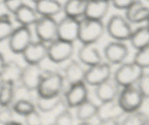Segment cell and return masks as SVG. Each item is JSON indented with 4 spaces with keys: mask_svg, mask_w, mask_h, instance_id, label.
<instances>
[{
    "mask_svg": "<svg viewBox=\"0 0 149 125\" xmlns=\"http://www.w3.org/2000/svg\"><path fill=\"white\" fill-rule=\"evenodd\" d=\"M24 4V2L20 0H5L3 2V5L7 10L13 15Z\"/></svg>",
    "mask_w": 149,
    "mask_h": 125,
    "instance_id": "8d00e7d4",
    "label": "cell"
},
{
    "mask_svg": "<svg viewBox=\"0 0 149 125\" xmlns=\"http://www.w3.org/2000/svg\"><path fill=\"white\" fill-rule=\"evenodd\" d=\"M64 79L62 74L56 71H48L37 89L38 96L53 97L63 92Z\"/></svg>",
    "mask_w": 149,
    "mask_h": 125,
    "instance_id": "5b68a950",
    "label": "cell"
},
{
    "mask_svg": "<svg viewBox=\"0 0 149 125\" xmlns=\"http://www.w3.org/2000/svg\"><path fill=\"white\" fill-rule=\"evenodd\" d=\"M63 101H64L63 92L60 95L53 97L37 96L36 99V106L40 111L48 113L56 109L59 105L63 104Z\"/></svg>",
    "mask_w": 149,
    "mask_h": 125,
    "instance_id": "4316f807",
    "label": "cell"
},
{
    "mask_svg": "<svg viewBox=\"0 0 149 125\" xmlns=\"http://www.w3.org/2000/svg\"><path fill=\"white\" fill-rule=\"evenodd\" d=\"M88 90L85 82L70 85L68 89L63 93L66 109L77 108L78 106L88 100Z\"/></svg>",
    "mask_w": 149,
    "mask_h": 125,
    "instance_id": "30bf717a",
    "label": "cell"
},
{
    "mask_svg": "<svg viewBox=\"0 0 149 125\" xmlns=\"http://www.w3.org/2000/svg\"><path fill=\"white\" fill-rule=\"evenodd\" d=\"M134 2L132 0H113L110 2V5L117 10L127 11Z\"/></svg>",
    "mask_w": 149,
    "mask_h": 125,
    "instance_id": "74e56055",
    "label": "cell"
},
{
    "mask_svg": "<svg viewBox=\"0 0 149 125\" xmlns=\"http://www.w3.org/2000/svg\"><path fill=\"white\" fill-rule=\"evenodd\" d=\"M0 87H1V82H0ZM2 108V106H1V105H0V109Z\"/></svg>",
    "mask_w": 149,
    "mask_h": 125,
    "instance_id": "f6af8a7d",
    "label": "cell"
},
{
    "mask_svg": "<svg viewBox=\"0 0 149 125\" xmlns=\"http://www.w3.org/2000/svg\"><path fill=\"white\" fill-rule=\"evenodd\" d=\"M87 1L69 0L63 5V12L65 16L78 19L85 16Z\"/></svg>",
    "mask_w": 149,
    "mask_h": 125,
    "instance_id": "cb8c5ba5",
    "label": "cell"
},
{
    "mask_svg": "<svg viewBox=\"0 0 149 125\" xmlns=\"http://www.w3.org/2000/svg\"><path fill=\"white\" fill-rule=\"evenodd\" d=\"M86 70L83 64L76 60H70L63 69V77L68 84L73 85L75 84L84 82Z\"/></svg>",
    "mask_w": 149,
    "mask_h": 125,
    "instance_id": "e0dca14e",
    "label": "cell"
},
{
    "mask_svg": "<svg viewBox=\"0 0 149 125\" xmlns=\"http://www.w3.org/2000/svg\"><path fill=\"white\" fill-rule=\"evenodd\" d=\"M47 72L41 65L27 64L23 68L20 85L29 92L37 91Z\"/></svg>",
    "mask_w": 149,
    "mask_h": 125,
    "instance_id": "52a82bcc",
    "label": "cell"
},
{
    "mask_svg": "<svg viewBox=\"0 0 149 125\" xmlns=\"http://www.w3.org/2000/svg\"><path fill=\"white\" fill-rule=\"evenodd\" d=\"M32 34L29 27L18 26L15 28L8 39V45L11 52L15 54H21L33 42Z\"/></svg>",
    "mask_w": 149,
    "mask_h": 125,
    "instance_id": "9c48e42d",
    "label": "cell"
},
{
    "mask_svg": "<svg viewBox=\"0 0 149 125\" xmlns=\"http://www.w3.org/2000/svg\"><path fill=\"white\" fill-rule=\"evenodd\" d=\"M120 88L121 87L116 82L113 77H111L95 87L96 97L100 103L116 100L121 91Z\"/></svg>",
    "mask_w": 149,
    "mask_h": 125,
    "instance_id": "9a60e30c",
    "label": "cell"
},
{
    "mask_svg": "<svg viewBox=\"0 0 149 125\" xmlns=\"http://www.w3.org/2000/svg\"><path fill=\"white\" fill-rule=\"evenodd\" d=\"M25 125H42V119L37 110L24 116Z\"/></svg>",
    "mask_w": 149,
    "mask_h": 125,
    "instance_id": "d590c367",
    "label": "cell"
},
{
    "mask_svg": "<svg viewBox=\"0 0 149 125\" xmlns=\"http://www.w3.org/2000/svg\"><path fill=\"white\" fill-rule=\"evenodd\" d=\"M77 125H94V124H91L90 122H80V123Z\"/></svg>",
    "mask_w": 149,
    "mask_h": 125,
    "instance_id": "b9f144b4",
    "label": "cell"
},
{
    "mask_svg": "<svg viewBox=\"0 0 149 125\" xmlns=\"http://www.w3.org/2000/svg\"><path fill=\"white\" fill-rule=\"evenodd\" d=\"M112 69L107 62H102L86 69L84 82L86 84L97 87L112 77Z\"/></svg>",
    "mask_w": 149,
    "mask_h": 125,
    "instance_id": "8fae6325",
    "label": "cell"
},
{
    "mask_svg": "<svg viewBox=\"0 0 149 125\" xmlns=\"http://www.w3.org/2000/svg\"><path fill=\"white\" fill-rule=\"evenodd\" d=\"M105 31L114 41L122 42L130 40L133 33L130 23L121 15H113L109 18Z\"/></svg>",
    "mask_w": 149,
    "mask_h": 125,
    "instance_id": "3957f363",
    "label": "cell"
},
{
    "mask_svg": "<svg viewBox=\"0 0 149 125\" xmlns=\"http://www.w3.org/2000/svg\"><path fill=\"white\" fill-rule=\"evenodd\" d=\"M23 68L18 62L13 60L6 62L5 68L0 76V82H8L13 84L20 83Z\"/></svg>",
    "mask_w": 149,
    "mask_h": 125,
    "instance_id": "603a6c76",
    "label": "cell"
},
{
    "mask_svg": "<svg viewBox=\"0 0 149 125\" xmlns=\"http://www.w3.org/2000/svg\"><path fill=\"white\" fill-rule=\"evenodd\" d=\"M98 125H120V122L117 120L102 121L99 122Z\"/></svg>",
    "mask_w": 149,
    "mask_h": 125,
    "instance_id": "f35d334b",
    "label": "cell"
},
{
    "mask_svg": "<svg viewBox=\"0 0 149 125\" xmlns=\"http://www.w3.org/2000/svg\"><path fill=\"white\" fill-rule=\"evenodd\" d=\"M79 20L70 17H63L58 22V39L74 43L78 40Z\"/></svg>",
    "mask_w": 149,
    "mask_h": 125,
    "instance_id": "7c38bea8",
    "label": "cell"
},
{
    "mask_svg": "<svg viewBox=\"0 0 149 125\" xmlns=\"http://www.w3.org/2000/svg\"><path fill=\"white\" fill-rule=\"evenodd\" d=\"M15 85L8 82H1L0 87V105L2 107L10 106L15 100Z\"/></svg>",
    "mask_w": 149,
    "mask_h": 125,
    "instance_id": "83f0119b",
    "label": "cell"
},
{
    "mask_svg": "<svg viewBox=\"0 0 149 125\" xmlns=\"http://www.w3.org/2000/svg\"><path fill=\"white\" fill-rule=\"evenodd\" d=\"M105 25L102 21H96L90 18H84L79 20V34L78 40L82 43L96 44L104 34Z\"/></svg>",
    "mask_w": 149,
    "mask_h": 125,
    "instance_id": "6da1fadb",
    "label": "cell"
},
{
    "mask_svg": "<svg viewBox=\"0 0 149 125\" xmlns=\"http://www.w3.org/2000/svg\"><path fill=\"white\" fill-rule=\"evenodd\" d=\"M137 84L144 98H149V73H144Z\"/></svg>",
    "mask_w": 149,
    "mask_h": 125,
    "instance_id": "e575fe53",
    "label": "cell"
},
{
    "mask_svg": "<svg viewBox=\"0 0 149 125\" xmlns=\"http://www.w3.org/2000/svg\"><path fill=\"white\" fill-rule=\"evenodd\" d=\"M146 125H149V115L147 117V124H146Z\"/></svg>",
    "mask_w": 149,
    "mask_h": 125,
    "instance_id": "7bdbcfd3",
    "label": "cell"
},
{
    "mask_svg": "<svg viewBox=\"0 0 149 125\" xmlns=\"http://www.w3.org/2000/svg\"><path fill=\"white\" fill-rule=\"evenodd\" d=\"M133 62L143 69L149 68V46L137 50Z\"/></svg>",
    "mask_w": 149,
    "mask_h": 125,
    "instance_id": "1f68e13d",
    "label": "cell"
},
{
    "mask_svg": "<svg viewBox=\"0 0 149 125\" xmlns=\"http://www.w3.org/2000/svg\"><path fill=\"white\" fill-rule=\"evenodd\" d=\"M12 108L14 113L24 116H27L30 113L36 110L34 103L28 99L15 100L13 104Z\"/></svg>",
    "mask_w": 149,
    "mask_h": 125,
    "instance_id": "f546056e",
    "label": "cell"
},
{
    "mask_svg": "<svg viewBox=\"0 0 149 125\" xmlns=\"http://www.w3.org/2000/svg\"><path fill=\"white\" fill-rule=\"evenodd\" d=\"M103 55L109 64L121 65L128 57L129 49L124 42L113 41L105 45Z\"/></svg>",
    "mask_w": 149,
    "mask_h": 125,
    "instance_id": "4fadbf2b",
    "label": "cell"
},
{
    "mask_svg": "<svg viewBox=\"0 0 149 125\" xmlns=\"http://www.w3.org/2000/svg\"><path fill=\"white\" fill-rule=\"evenodd\" d=\"M125 18L130 23L138 24L147 21L149 18V8L140 1H134L126 11Z\"/></svg>",
    "mask_w": 149,
    "mask_h": 125,
    "instance_id": "44dd1931",
    "label": "cell"
},
{
    "mask_svg": "<svg viewBox=\"0 0 149 125\" xmlns=\"http://www.w3.org/2000/svg\"><path fill=\"white\" fill-rule=\"evenodd\" d=\"M143 74L144 69L132 61L120 65L113 77L121 87L124 88L135 85Z\"/></svg>",
    "mask_w": 149,
    "mask_h": 125,
    "instance_id": "7a4b0ae2",
    "label": "cell"
},
{
    "mask_svg": "<svg viewBox=\"0 0 149 125\" xmlns=\"http://www.w3.org/2000/svg\"><path fill=\"white\" fill-rule=\"evenodd\" d=\"M34 4V10L40 17L54 18L63 12V5L56 0H37Z\"/></svg>",
    "mask_w": 149,
    "mask_h": 125,
    "instance_id": "ffe728a7",
    "label": "cell"
},
{
    "mask_svg": "<svg viewBox=\"0 0 149 125\" xmlns=\"http://www.w3.org/2000/svg\"><path fill=\"white\" fill-rule=\"evenodd\" d=\"M34 31L39 41L45 44L58 39V22L54 18L40 16L34 24Z\"/></svg>",
    "mask_w": 149,
    "mask_h": 125,
    "instance_id": "8992f818",
    "label": "cell"
},
{
    "mask_svg": "<svg viewBox=\"0 0 149 125\" xmlns=\"http://www.w3.org/2000/svg\"><path fill=\"white\" fill-rule=\"evenodd\" d=\"M144 99L141 92L135 85L122 88L117 98L120 106L125 113L139 111Z\"/></svg>",
    "mask_w": 149,
    "mask_h": 125,
    "instance_id": "277c9868",
    "label": "cell"
},
{
    "mask_svg": "<svg viewBox=\"0 0 149 125\" xmlns=\"http://www.w3.org/2000/svg\"><path fill=\"white\" fill-rule=\"evenodd\" d=\"M78 57L80 62L83 65L91 67L101 63L102 55L100 49L96 46V44H86L82 45L78 52Z\"/></svg>",
    "mask_w": 149,
    "mask_h": 125,
    "instance_id": "ac0fdd59",
    "label": "cell"
},
{
    "mask_svg": "<svg viewBox=\"0 0 149 125\" xmlns=\"http://www.w3.org/2000/svg\"><path fill=\"white\" fill-rule=\"evenodd\" d=\"M146 22H147V25H147L148 27H149V18H148V21H146Z\"/></svg>",
    "mask_w": 149,
    "mask_h": 125,
    "instance_id": "ee69618b",
    "label": "cell"
},
{
    "mask_svg": "<svg viewBox=\"0 0 149 125\" xmlns=\"http://www.w3.org/2000/svg\"><path fill=\"white\" fill-rule=\"evenodd\" d=\"M98 106L89 99L84 101L76 108V117L80 122H89L93 118L97 117Z\"/></svg>",
    "mask_w": 149,
    "mask_h": 125,
    "instance_id": "d4e9b609",
    "label": "cell"
},
{
    "mask_svg": "<svg viewBox=\"0 0 149 125\" xmlns=\"http://www.w3.org/2000/svg\"><path fill=\"white\" fill-rule=\"evenodd\" d=\"M14 18L20 25L29 27L30 25H34L40 17L34 8L24 3L15 12Z\"/></svg>",
    "mask_w": 149,
    "mask_h": 125,
    "instance_id": "7402d4cb",
    "label": "cell"
},
{
    "mask_svg": "<svg viewBox=\"0 0 149 125\" xmlns=\"http://www.w3.org/2000/svg\"><path fill=\"white\" fill-rule=\"evenodd\" d=\"M148 115L143 112L137 111L128 113L120 123V125H146Z\"/></svg>",
    "mask_w": 149,
    "mask_h": 125,
    "instance_id": "4dcf8cb0",
    "label": "cell"
},
{
    "mask_svg": "<svg viewBox=\"0 0 149 125\" xmlns=\"http://www.w3.org/2000/svg\"><path fill=\"white\" fill-rule=\"evenodd\" d=\"M49 125H54V124H49Z\"/></svg>",
    "mask_w": 149,
    "mask_h": 125,
    "instance_id": "bcb514c9",
    "label": "cell"
},
{
    "mask_svg": "<svg viewBox=\"0 0 149 125\" xmlns=\"http://www.w3.org/2000/svg\"><path fill=\"white\" fill-rule=\"evenodd\" d=\"M5 63H6V61H5V58L2 55V53H0V76L2 75V71L4 70V68H5Z\"/></svg>",
    "mask_w": 149,
    "mask_h": 125,
    "instance_id": "ab89813d",
    "label": "cell"
},
{
    "mask_svg": "<svg viewBox=\"0 0 149 125\" xmlns=\"http://www.w3.org/2000/svg\"><path fill=\"white\" fill-rule=\"evenodd\" d=\"M22 56L27 64L40 65L48 58V45L39 40L32 42L23 52Z\"/></svg>",
    "mask_w": 149,
    "mask_h": 125,
    "instance_id": "5bb4252c",
    "label": "cell"
},
{
    "mask_svg": "<svg viewBox=\"0 0 149 125\" xmlns=\"http://www.w3.org/2000/svg\"><path fill=\"white\" fill-rule=\"evenodd\" d=\"M110 5V2L105 0L87 1L86 9L84 17L102 21V20L107 15Z\"/></svg>",
    "mask_w": 149,
    "mask_h": 125,
    "instance_id": "d6986e66",
    "label": "cell"
},
{
    "mask_svg": "<svg viewBox=\"0 0 149 125\" xmlns=\"http://www.w3.org/2000/svg\"><path fill=\"white\" fill-rule=\"evenodd\" d=\"M14 111L12 106L0 109V124L7 125L14 122Z\"/></svg>",
    "mask_w": 149,
    "mask_h": 125,
    "instance_id": "836d02e7",
    "label": "cell"
},
{
    "mask_svg": "<svg viewBox=\"0 0 149 125\" xmlns=\"http://www.w3.org/2000/svg\"><path fill=\"white\" fill-rule=\"evenodd\" d=\"M14 30L10 16L8 14L0 15V42L9 39Z\"/></svg>",
    "mask_w": 149,
    "mask_h": 125,
    "instance_id": "f1b7e54d",
    "label": "cell"
},
{
    "mask_svg": "<svg viewBox=\"0 0 149 125\" xmlns=\"http://www.w3.org/2000/svg\"><path fill=\"white\" fill-rule=\"evenodd\" d=\"M124 113L116 99L111 101L100 103L97 109V118L99 119V122L107 120L118 121Z\"/></svg>",
    "mask_w": 149,
    "mask_h": 125,
    "instance_id": "2e32d148",
    "label": "cell"
},
{
    "mask_svg": "<svg viewBox=\"0 0 149 125\" xmlns=\"http://www.w3.org/2000/svg\"><path fill=\"white\" fill-rule=\"evenodd\" d=\"M74 120L72 112L69 109L61 111L55 117L54 125H74Z\"/></svg>",
    "mask_w": 149,
    "mask_h": 125,
    "instance_id": "d6a6232c",
    "label": "cell"
},
{
    "mask_svg": "<svg viewBox=\"0 0 149 125\" xmlns=\"http://www.w3.org/2000/svg\"><path fill=\"white\" fill-rule=\"evenodd\" d=\"M7 125H24V124H22L21 123H19V122H15V121H14V122H11V123L8 124H7Z\"/></svg>",
    "mask_w": 149,
    "mask_h": 125,
    "instance_id": "60d3db41",
    "label": "cell"
},
{
    "mask_svg": "<svg viewBox=\"0 0 149 125\" xmlns=\"http://www.w3.org/2000/svg\"><path fill=\"white\" fill-rule=\"evenodd\" d=\"M74 53L72 43L56 39L48 45V58L54 63H61L71 60Z\"/></svg>",
    "mask_w": 149,
    "mask_h": 125,
    "instance_id": "ba28073f",
    "label": "cell"
},
{
    "mask_svg": "<svg viewBox=\"0 0 149 125\" xmlns=\"http://www.w3.org/2000/svg\"><path fill=\"white\" fill-rule=\"evenodd\" d=\"M130 41L132 47L137 50L149 46V27L143 25L133 31Z\"/></svg>",
    "mask_w": 149,
    "mask_h": 125,
    "instance_id": "484cf974",
    "label": "cell"
}]
</instances>
